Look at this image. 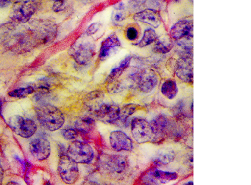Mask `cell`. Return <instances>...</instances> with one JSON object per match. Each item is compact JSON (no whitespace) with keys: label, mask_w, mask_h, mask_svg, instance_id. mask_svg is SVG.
<instances>
[{"label":"cell","mask_w":251,"mask_h":185,"mask_svg":"<svg viewBox=\"0 0 251 185\" xmlns=\"http://www.w3.org/2000/svg\"><path fill=\"white\" fill-rule=\"evenodd\" d=\"M126 38L129 40V41H136L138 39L139 36V32L136 28L134 26H130L128 27L126 30Z\"/></svg>","instance_id":"31"},{"label":"cell","mask_w":251,"mask_h":185,"mask_svg":"<svg viewBox=\"0 0 251 185\" xmlns=\"http://www.w3.org/2000/svg\"><path fill=\"white\" fill-rule=\"evenodd\" d=\"M52 1H55V2H57V1H65V0H52Z\"/></svg>","instance_id":"41"},{"label":"cell","mask_w":251,"mask_h":185,"mask_svg":"<svg viewBox=\"0 0 251 185\" xmlns=\"http://www.w3.org/2000/svg\"><path fill=\"white\" fill-rule=\"evenodd\" d=\"M64 1H57L55 2V4L53 6V10L55 12L61 11V10H64Z\"/></svg>","instance_id":"34"},{"label":"cell","mask_w":251,"mask_h":185,"mask_svg":"<svg viewBox=\"0 0 251 185\" xmlns=\"http://www.w3.org/2000/svg\"><path fill=\"white\" fill-rule=\"evenodd\" d=\"M2 106H3V101L2 97L0 96V116H2Z\"/></svg>","instance_id":"37"},{"label":"cell","mask_w":251,"mask_h":185,"mask_svg":"<svg viewBox=\"0 0 251 185\" xmlns=\"http://www.w3.org/2000/svg\"><path fill=\"white\" fill-rule=\"evenodd\" d=\"M95 46L91 41L82 40L75 43L70 49L71 57L80 65H86L93 59Z\"/></svg>","instance_id":"7"},{"label":"cell","mask_w":251,"mask_h":185,"mask_svg":"<svg viewBox=\"0 0 251 185\" xmlns=\"http://www.w3.org/2000/svg\"><path fill=\"white\" fill-rule=\"evenodd\" d=\"M39 5L40 3L37 0L18 1L13 7L11 13V19L18 23H26L36 13Z\"/></svg>","instance_id":"5"},{"label":"cell","mask_w":251,"mask_h":185,"mask_svg":"<svg viewBox=\"0 0 251 185\" xmlns=\"http://www.w3.org/2000/svg\"><path fill=\"white\" fill-rule=\"evenodd\" d=\"M109 141L111 148L118 152L131 151L133 149V142L131 138L123 131L117 130L111 132Z\"/></svg>","instance_id":"15"},{"label":"cell","mask_w":251,"mask_h":185,"mask_svg":"<svg viewBox=\"0 0 251 185\" xmlns=\"http://www.w3.org/2000/svg\"><path fill=\"white\" fill-rule=\"evenodd\" d=\"M14 0H0V8L8 7L12 4Z\"/></svg>","instance_id":"35"},{"label":"cell","mask_w":251,"mask_h":185,"mask_svg":"<svg viewBox=\"0 0 251 185\" xmlns=\"http://www.w3.org/2000/svg\"><path fill=\"white\" fill-rule=\"evenodd\" d=\"M38 120L48 130L54 132L64 126L65 117L61 110L50 104H42L36 108Z\"/></svg>","instance_id":"1"},{"label":"cell","mask_w":251,"mask_h":185,"mask_svg":"<svg viewBox=\"0 0 251 185\" xmlns=\"http://www.w3.org/2000/svg\"><path fill=\"white\" fill-rule=\"evenodd\" d=\"M151 178L152 180L158 182V183L166 184L172 182V181L176 180L178 178V175L175 172L155 170L151 173Z\"/></svg>","instance_id":"22"},{"label":"cell","mask_w":251,"mask_h":185,"mask_svg":"<svg viewBox=\"0 0 251 185\" xmlns=\"http://www.w3.org/2000/svg\"><path fill=\"white\" fill-rule=\"evenodd\" d=\"M100 26V24L99 23H92V24L87 28V29H86V35H92L96 33V32L99 30Z\"/></svg>","instance_id":"33"},{"label":"cell","mask_w":251,"mask_h":185,"mask_svg":"<svg viewBox=\"0 0 251 185\" xmlns=\"http://www.w3.org/2000/svg\"><path fill=\"white\" fill-rule=\"evenodd\" d=\"M67 155L77 164H89L93 160L95 153L89 144L75 140L69 145Z\"/></svg>","instance_id":"8"},{"label":"cell","mask_w":251,"mask_h":185,"mask_svg":"<svg viewBox=\"0 0 251 185\" xmlns=\"http://www.w3.org/2000/svg\"><path fill=\"white\" fill-rule=\"evenodd\" d=\"M95 125V120L92 117H82L76 121L75 129L78 131L79 133H86L92 130Z\"/></svg>","instance_id":"27"},{"label":"cell","mask_w":251,"mask_h":185,"mask_svg":"<svg viewBox=\"0 0 251 185\" xmlns=\"http://www.w3.org/2000/svg\"><path fill=\"white\" fill-rule=\"evenodd\" d=\"M83 185H98V184L95 183V182H88L86 183L83 184Z\"/></svg>","instance_id":"39"},{"label":"cell","mask_w":251,"mask_h":185,"mask_svg":"<svg viewBox=\"0 0 251 185\" xmlns=\"http://www.w3.org/2000/svg\"><path fill=\"white\" fill-rule=\"evenodd\" d=\"M133 19L153 28H158L161 23V14L155 9H145L137 12L133 15Z\"/></svg>","instance_id":"18"},{"label":"cell","mask_w":251,"mask_h":185,"mask_svg":"<svg viewBox=\"0 0 251 185\" xmlns=\"http://www.w3.org/2000/svg\"><path fill=\"white\" fill-rule=\"evenodd\" d=\"M150 123L153 131L154 138L163 137V135L167 133L170 127V120L167 118V116L164 115L156 116V117Z\"/></svg>","instance_id":"19"},{"label":"cell","mask_w":251,"mask_h":185,"mask_svg":"<svg viewBox=\"0 0 251 185\" xmlns=\"http://www.w3.org/2000/svg\"><path fill=\"white\" fill-rule=\"evenodd\" d=\"M37 41L31 29H24L10 35L5 40V46L12 52L24 53L30 51Z\"/></svg>","instance_id":"2"},{"label":"cell","mask_w":251,"mask_h":185,"mask_svg":"<svg viewBox=\"0 0 251 185\" xmlns=\"http://www.w3.org/2000/svg\"><path fill=\"white\" fill-rule=\"evenodd\" d=\"M131 132L133 138L138 143L150 142L154 138L153 131L151 123L145 119L134 118L131 123Z\"/></svg>","instance_id":"11"},{"label":"cell","mask_w":251,"mask_h":185,"mask_svg":"<svg viewBox=\"0 0 251 185\" xmlns=\"http://www.w3.org/2000/svg\"><path fill=\"white\" fill-rule=\"evenodd\" d=\"M137 108V106L133 104H126L124 107L120 108L119 118L116 123L121 125V126L122 125L126 124L129 117L136 111Z\"/></svg>","instance_id":"24"},{"label":"cell","mask_w":251,"mask_h":185,"mask_svg":"<svg viewBox=\"0 0 251 185\" xmlns=\"http://www.w3.org/2000/svg\"><path fill=\"white\" fill-rule=\"evenodd\" d=\"M4 179V170L2 164L0 162V185H2Z\"/></svg>","instance_id":"36"},{"label":"cell","mask_w":251,"mask_h":185,"mask_svg":"<svg viewBox=\"0 0 251 185\" xmlns=\"http://www.w3.org/2000/svg\"><path fill=\"white\" fill-rule=\"evenodd\" d=\"M157 39H158V37H157L155 31L152 28H148V29H145L142 39L136 45L139 48H144V47L151 45L152 43L155 42Z\"/></svg>","instance_id":"25"},{"label":"cell","mask_w":251,"mask_h":185,"mask_svg":"<svg viewBox=\"0 0 251 185\" xmlns=\"http://www.w3.org/2000/svg\"><path fill=\"white\" fill-rule=\"evenodd\" d=\"M61 134L67 140L73 141L77 139L79 132L75 128L68 127L63 129Z\"/></svg>","instance_id":"30"},{"label":"cell","mask_w":251,"mask_h":185,"mask_svg":"<svg viewBox=\"0 0 251 185\" xmlns=\"http://www.w3.org/2000/svg\"><path fill=\"white\" fill-rule=\"evenodd\" d=\"M175 158H176V154L174 151L163 150L157 153L156 155L154 157L153 162L158 166L167 165L174 161Z\"/></svg>","instance_id":"23"},{"label":"cell","mask_w":251,"mask_h":185,"mask_svg":"<svg viewBox=\"0 0 251 185\" xmlns=\"http://www.w3.org/2000/svg\"><path fill=\"white\" fill-rule=\"evenodd\" d=\"M175 1H176V2H178L180 0H174Z\"/></svg>","instance_id":"43"},{"label":"cell","mask_w":251,"mask_h":185,"mask_svg":"<svg viewBox=\"0 0 251 185\" xmlns=\"http://www.w3.org/2000/svg\"><path fill=\"white\" fill-rule=\"evenodd\" d=\"M33 35L38 44H50L55 40L57 34V26L49 20L36 21L33 23Z\"/></svg>","instance_id":"6"},{"label":"cell","mask_w":251,"mask_h":185,"mask_svg":"<svg viewBox=\"0 0 251 185\" xmlns=\"http://www.w3.org/2000/svg\"><path fill=\"white\" fill-rule=\"evenodd\" d=\"M126 18V10L125 4L123 2H119L116 4L113 10L112 19L113 23L118 25L121 23Z\"/></svg>","instance_id":"26"},{"label":"cell","mask_w":251,"mask_h":185,"mask_svg":"<svg viewBox=\"0 0 251 185\" xmlns=\"http://www.w3.org/2000/svg\"><path fill=\"white\" fill-rule=\"evenodd\" d=\"M35 91H36V88L34 87L28 86L26 88H20L13 90L8 92V95L12 98H24L28 96L30 94L33 93Z\"/></svg>","instance_id":"29"},{"label":"cell","mask_w":251,"mask_h":185,"mask_svg":"<svg viewBox=\"0 0 251 185\" xmlns=\"http://www.w3.org/2000/svg\"><path fill=\"white\" fill-rule=\"evenodd\" d=\"M162 95L169 100H173L178 93V87L177 82L173 79H167L163 82L161 87Z\"/></svg>","instance_id":"21"},{"label":"cell","mask_w":251,"mask_h":185,"mask_svg":"<svg viewBox=\"0 0 251 185\" xmlns=\"http://www.w3.org/2000/svg\"><path fill=\"white\" fill-rule=\"evenodd\" d=\"M145 3L151 9H155L161 7L164 3V0H145Z\"/></svg>","instance_id":"32"},{"label":"cell","mask_w":251,"mask_h":185,"mask_svg":"<svg viewBox=\"0 0 251 185\" xmlns=\"http://www.w3.org/2000/svg\"><path fill=\"white\" fill-rule=\"evenodd\" d=\"M5 185H20V184L16 182H10L7 183Z\"/></svg>","instance_id":"38"},{"label":"cell","mask_w":251,"mask_h":185,"mask_svg":"<svg viewBox=\"0 0 251 185\" xmlns=\"http://www.w3.org/2000/svg\"><path fill=\"white\" fill-rule=\"evenodd\" d=\"M98 165L103 173L120 175L127 170L128 161L124 156L104 154L100 157Z\"/></svg>","instance_id":"3"},{"label":"cell","mask_w":251,"mask_h":185,"mask_svg":"<svg viewBox=\"0 0 251 185\" xmlns=\"http://www.w3.org/2000/svg\"><path fill=\"white\" fill-rule=\"evenodd\" d=\"M154 51L158 54H167L171 51L173 47V41L168 38L165 39H157L155 41Z\"/></svg>","instance_id":"28"},{"label":"cell","mask_w":251,"mask_h":185,"mask_svg":"<svg viewBox=\"0 0 251 185\" xmlns=\"http://www.w3.org/2000/svg\"><path fill=\"white\" fill-rule=\"evenodd\" d=\"M30 151L36 160L43 161L47 160L50 155V143L45 138H35L30 142Z\"/></svg>","instance_id":"17"},{"label":"cell","mask_w":251,"mask_h":185,"mask_svg":"<svg viewBox=\"0 0 251 185\" xmlns=\"http://www.w3.org/2000/svg\"><path fill=\"white\" fill-rule=\"evenodd\" d=\"M120 108L116 104H103L95 110L98 120L105 123H116L119 118Z\"/></svg>","instance_id":"14"},{"label":"cell","mask_w":251,"mask_h":185,"mask_svg":"<svg viewBox=\"0 0 251 185\" xmlns=\"http://www.w3.org/2000/svg\"><path fill=\"white\" fill-rule=\"evenodd\" d=\"M176 76L186 83L193 82V60L192 57L181 56L176 63Z\"/></svg>","instance_id":"13"},{"label":"cell","mask_w":251,"mask_h":185,"mask_svg":"<svg viewBox=\"0 0 251 185\" xmlns=\"http://www.w3.org/2000/svg\"><path fill=\"white\" fill-rule=\"evenodd\" d=\"M45 185H51L50 183V182H47L46 183H45Z\"/></svg>","instance_id":"42"},{"label":"cell","mask_w":251,"mask_h":185,"mask_svg":"<svg viewBox=\"0 0 251 185\" xmlns=\"http://www.w3.org/2000/svg\"><path fill=\"white\" fill-rule=\"evenodd\" d=\"M121 46V42L117 34H111L102 41L98 57L100 60L105 61L111 56L114 55Z\"/></svg>","instance_id":"16"},{"label":"cell","mask_w":251,"mask_h":185,"mask_svg":"<svg viewBox=\"0 0 251 185\" xmlns=\"http://www.w3.org/2000/svg\"><path fill=\"white\" fill-rule=\"evenodd\" d=\"M131 56H127V57H125L123 60H122L117 66L113 68L111 73H109V76H108V82L111 83L113 81L118 79V78L124 73L125 70L128 69L130 63H131Z\"/></svg>","instance_id":"20"},{"label":"cell","mask_w":251,"mask_h":185,"mask_svg":"<svg viewBox=\"0 0 251 185\" xmlns=\"http://www.w3.org/2000/svg\"><path fill=\"white\" fill-rule=\"evenodd\" d=\"M58 170L60 177L67 185L75 183L80 176L77 163L66 154L60 157Z\"/></svg>","instance_id":"4"},{"label":"cell","mask_w":251,"mask_h":185,"mask_svg":"<svg viewBox=\"0 0 251 185\" xmlns=\"http://www.w3.org/2000/svg\"><path fill=\"white\" fill-rule=\"evenodd\" d=\"M132 80L137 84L138 88L142 92L148 93L153 91L157 86L158 78L152 69H145L131 74Z\"/></svg>","instance_id":"10"},{"label":"cell","mask_w":251,"mask_h":185,"mask_svg":"<svg viewBox=\"0 0 251 185\" xmlns=\"http://www.w3.org/2000/svg\"><path fill=\"white\" fill-rule=\"evenodd\" d=\"M170 35L175 41H180L183 38L192 39L193 38V21L182 19L176 22L170 28Z\"/></svg>","instance_id":"12"},{"label":"cell","mask_w":251,"mask_h":185,"mask_svg":"<svg viewBox=\"0 0 251 185\" xmlns=\"http://www.w3.org/2000/svg\"><path fill=\"white\" fill-rule=\"evenodd\" d=\"M183 185H193V182L190 181V182H188L187 183L184 184Z\"/></svg>","instance_id":"40"},{"label":"cell","mask_w":251,"mask_h":185,"mask_svg":"<svg viewBox=\"0 0 251 185\" xmlns=\"http://www.w3.org/2000/svg\"><path fill=\"white\" fill-rule=\"evenodd\" d=\"M8 125L13 132L24 138H31L37 130V125L33 120L24 118L20 116L10 117Z\"/></svg>","instance_id":"9"}]
</instances>
